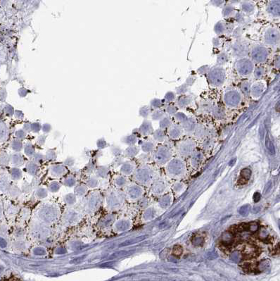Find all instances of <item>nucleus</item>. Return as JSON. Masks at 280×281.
<instances>
[{
	"instance_id": "nucleus-7",
	"label": "nucleus",
	"mask_w": 280,
	"mask_h": 281,
	"mask_svg": "<svg viewBox=\"0 0 280 281\" xmlns=\"http://www.w3.org/2000/svg\"><path fill=\"white\" fill-rule=\"evenodd\" d=\"M265 145H266V148L267 149V150H268L270 154H273L274 153V148L271 142H270L269 140H267L266 141V144H265Z\"/></svg>"
},
{
	"instance_id": "nucleus-13",
	"label": "nucleus",
	"mask_w": 280,
	"mask_h": 281,
	"mask_svg": "<svg viewBox=\"0 0 280 281\" xmlns=\"http://www.w3.org/2000/svg\"><path fill=\"white\" fill-rule=\"evenodd\" d=\"M260 199V194L258 193H255L254 195H253V200H254L255 202H258Z\"/></svg>"
},
{
	"instance_id": "nucleus-12",
	"label": "nucleus",
	"mask_w": 280,
	"mask_h": 281,
	"mask_svg": "<svg viewBox=\"0 0 280 281\" xmlns=\"http://www.w3.org/2000/svg\"><path fill=\"white\" fill-rule=\"evenodd\" d=\"M18 94L21 97H24L27 95L28 91H27V90H25V88H21L18 90Z\"/></svg>"
},
{
	"instance_id": "nucleus-3",
	"label": "nucleus",
	"mask_w": 280,
	"mask_h": 281,
	"mask_svg": "<svg viewBox=\"0 0 280 281\" xmlns=\"http://www.w3.org/2000/svg\"><path fill=\"white\" fill-rule=\"evenodd\" d=\"M234 237V232L232 231H227L222 235V242L224 244H228L232 242Z\"/></svg>"
},
{
	"instance_id": "nucleus-8",
	"label": "nucleus",
	"mask_w": 280,
	"mask_h": 281,
	"mask_svg": "<svg viewBox=\"0 0 280 281\" xmlns=\"http://www.w3.org/2000/svg\"><path fill=\"white\" fill-rule=\"evenodd\" d=\"M242 257H243V255H242V254H241V252L240 253V252H234L233 254H232V255H231V259L234 261H239V260H240V259Z\"/></svg>"
},
{
	"instance_id": "nucleus-4",
	"label": "nucleus",
	"mask_w": 280,
	"mask_h": 281,
	"mask_svg": "<svg viewBox=\"0 0 280 281\" xmlns=\"http://www.w3.org/2000/svg\"><path fill=\"white\" fill-rule=\"evenodd\" d=\"M251 175V171L249 169H244L241 170V178L239 181H244L243 182L245 183V182H247L248 180H249L250 177Z\"/></svg>"
},
{
	"instance_id": "nucleus-9",
	"label": "nucleus",
	"mask_w": 280,
	"mask_h": 281,
	"mask_svg": "<svg viewBox=\"0 0 280 281\" xmlns=\"http://www.w3.org/2000/svg\"><path fill=\"white\" fill-rule=\"evenodd\" d=\"M249 208H250L249 205L244 206L243 207L241 208V209H240V211H239V212H240L241 214L243 215V216L247 215V213H248V211H249Z\"/></svg>"
},
{
	"instance_id": "nucleus-16",
	"label": "nucleus",
	"mask_w": 280,
	"mask_h": 281,
	"mask_svg": "<svg viewBox=\"0 0 280 281\" xmlns=\"http://www.w3.org/2000/svg\"><path fill=\"white\" fill-rule=\"evenodd\" d=\"M232 1H233V2H237V1H239V0H232Z\"/></svg>"
},
{
	"instance_id": "nucleus-1",
	"label": "nucleus",
	"mask_w": 280,
	"mask_h": 281,
	"mask_svg": "<svg viewBox=\"0 0 280 281\" xmlns=\"http://www.w3.org/2000/svg\"><path fill=\"white\" fill-rule=\"evenodd\" d=\"M242 247L238 246V247L241 249V254H242L243 257L245 258H252L254 257L258 254V249L255 246L251 245L249 244H242Z\"/></svg>"
},
{
	"instance_id": "nucleus-15",
	"label": "nucleus",
	"mask_w": 280,
	"mask_h": 281,
	"mask_svg": "<svg viewBox=\"0 0 280 281\" xmlns=\"http://www.w3.org/2000/svg\"><path fill=\"white\" fill-rule=\"evenodd\" d=\"M278 109L280 110V103H279V105H278Z\"/></svg>"
},
{
	"instance_id": "nucleus-2",
	"label": "nucleus",
	"mask_w": 280,
	"mask_h": 281,
	"mask_svg": "<svg viewBox=\"0 0 280 281\" xmlns=\"http://www.w3.org/2000/svg\"><path fill=\"white\" fill-rule=\"evenodd\" d=\"M269 10L274 15H280V1L274 0L270 4Z\"/></svg>"
},
{
	"instance_id": "nucleus-14",
	"label": "nucleus",
	"mask_w": 280,
	"mask_h": 281,
	"mask_svg": "<svg viewBox=\"0 0 280 281\" xmlns=\"http://www.w3.org/2000/svg\"><path fill=\"white\" fill-rule=\"evenodd\" d=\"M260 237H261V238H264L265 239L267 237V234H266V230H262L261 232H260Z\"/></svg>"
},
{
	"instance_id": "nucleus-11",
	"label": "nucleus",
	"mask_w": 280,
	"mask_h": 281,
	"mask_svg": "<svg viewBox=\"0 0 280 281\" xmlns=\"http://www.w3.org/2000/svg\"><path fill=\"white\" fill-rule=\"evenodd\" d=\"M4 112L5 113H9V114H13V108L12 106L10 104H6L5 107H4Z\"/></svg>"
},
{
	"instance_id": "nucleus-6",
	"label": "nucleus",
	"mask_w": 280,
	"mask_h": 281,
	"mask_svg": "<svg viewBox=\"0 0 280 281\" xmlns=\"http://www.w3.org/2000/svg\"><path fill=\"white\" fill-rule=\"evenodd\" d=\"M203 242V238L200 236H195L192 239V243L196 246H199Z\"/></svg>"
},
{
	"instance_id": "nucleus-5",
	"label": "nucleus",
	"mask_w": 280,
	"mask_h": 281,
	"mask_svg": "<svg viewBox=\"0 0 280 281\" xmlns=\"http://www.w3.org/2000/svg\"><path fill=\"white\" fill-rule=\"evenodd\" d=\"M258 228H259V225L256 222H251L248 223V231L251 232H255Z\"/></svg>"
},
{
	"instance_id": "nucleus-10",
	"label": "nucleus",
	"mask_w": 280,
	"mask_h": 281,
	"mask_svg": "<svg viewBox=\"0 0 280 281\" xmlns=\"http://www.w3.org/2000/svg\"><path fill=\"white\" fill-rule=\"evenodd\" d=\"M173 253L175 256H179L181 255L182 253V247L179 245H176L174 247L173 249Z\"/></svg>"
}]
</instances>
